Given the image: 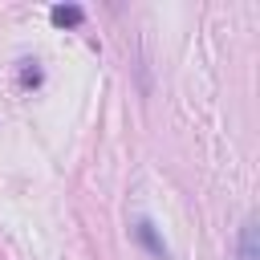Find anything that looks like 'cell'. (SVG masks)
Wrapping results in <instances>:
<instances>
[{
    "label": "cell",
    "instance_id": "cell-1",
    "mask_svg": "<svg viewBox=\"0 0 260 260\" xmlns=\"http://www.w3.org/2000/svg\"><path fill=\"white\" fill-rule=\"evenodd\" d=\"M49 20H53L57 28H69V24H81L85 12H81L77 4H57V8H49Z\"/></svg>",
    "mask_w": 260,
    "mask_h": 260
},
{
    "label": "cell",
    "instance_id": "cell-2",
    "mask_svg": "<svg viewBox=\"0 0 260 260\" xmlns=\"http://www.w3.org/2000/svg\"><path fill=\"white\" fill-rule=\"evenodd\" d=\"M240 260H260L256 256V219H248L240 232Z\"/></svg>",
    "mask_w": 260,
    "mask_h": 260
},
{
    "label": "cell",
    "instance_id": "cell-3",
    "mask_svg": "<svg viewBox=\"0 0 260 260\" xmlns=\"http://www.w3.org/2000/svg\"><path fill=\"white\" fill-rule=\"evenodd\" d=\"M134 232H138V240H142V244H146V248H150V252H154L158 260H167V244H162V240L154 236V228H150V223H138Z\"/></svg>",
    "mask_w": 260,
    "mask_h": 260
}]
</instances>
